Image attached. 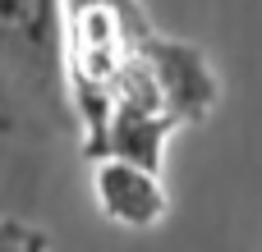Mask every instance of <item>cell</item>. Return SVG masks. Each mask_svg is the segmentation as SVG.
Segmentation results:
<instances>
[{
	"instance_id": "6da1fadb",
	"label": "cell",
	"mask_w": 262,
	"mask_h": 252,
	"mask_svg": "<svg viewBox=\"0 0 262 252\" xmlns=\"http://www.w3.org/2000/svg\"><path fill=\"white\" fill-rule=\"evenodd\" d=\"M64 18L60 0H0V60L28 87H55Z\"/></svg>"
},
{
	"instance_id": "3957f363",
	"label": "cell",
	"mask_w": 262,
	"mask_h": 252,
	"mask_svg": "<svg viewBox=\"0 0 262 252\" xmlns=\"http://www.w3.org/2000/svg\"><path fill=\"white\" fill-rule=\"evenodd\" d=\"M92 197H97V211L120 230H152L170 211V193L161 184V170L134 165L124 156H97Z\"/></svg>"
},
{
	"instance_id": "277c9868",
	"label": "cell",
	"mask_w": 262,
	"mask_h": 252,
	"mask_svg": "<svg viewBox=\"0 0 262 252\" xmlns=\"http://www.w3.org/2000/svg\"><path fill=\"white\" fill-rule=\"evenodd\" d=\"M37 230H28L23 220H0V252H28Z\"/></svg>"
},
{
	"instance_id": "5b68a950",
	"label": "cell",
	"mask_w": 262,
	"mask_h": 252,
	"mask_svg": "<svg viewBox=\"0 0 262 252\" xmlns=\"http://www.w3.org/2000/svg\"><path fill=\"white\" fill-rule=\"evenodd\" d=\"M28 252H51V243H46V234H32V243H28Z\"/></svg>"
},
{
	"instance_id": "7a4b0ae2",
	"label": "cell",
	"mask_w": 262,
	"mask_h": 252,
	"mask_svg": "<svg viewBox=\"0 0 262 252\" xmlns=\"http://www.w3.org/2000/svg\"><path fill=\"white\" fill-rule=\"evenodd\" d=\"M143 69L152 78V92L166 110L170 124H198L212 101H216V73L212 64L184 46V41H166V37H143Z\"/></svg>"
}]
</instances>
